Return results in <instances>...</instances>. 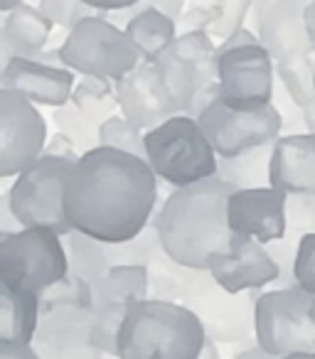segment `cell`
<instances>
[{
	"label": "cell",
	"instance_id": "cell-1",
	"mask_svg": "<svg viewBox=\"0 0 315 359\" xmlns=\"http://www.w3.org/2000/svg\"><path fill=\"white\" fill-rule=\"evenodd\" d=\"M158 180L145 158L99 145L81 155L69 172L67 222L104 244L135 239L158 205Z\"/></svg>",
	"mask_w": 315,
	"mask_h": 359
},
{
	"label": "cell",
	"instance_id": "cell-2",
	"mask_svg": "<svg viewBox=\"0 0 315 359\" xmlns=\"http://www.w3.org/2000/svg\"><path fill=\"white\" fill-rule=\"evenodd\" d=\"M236 187L220 175L195 185L175 187L161 205L153 224L163 251L185 269L205 271L215 254L229 249L232 231L227 205Z\"/></svg>",
	"mask_w": 315,
	"mask_h": 359
},
{
	"label": "cell",
	"instance_id": "cell-3",
	"mask_svg": "<svg viewBox=\"0 0 315 359\" xmlns=\"http://www.w3.org/2000/svg\"><path fill=\"white\" fill-rule=\"evenodd\" d=\"M150 271V298L182 303L202 320L207 337L224 344L251 342L254 334V303L259 290L229 293L210 271L185 269L166 251L155 256Z\"/></svg>",
	"mask_w": 315,
	"mask_h": 359
},
{
	"label": "cell",
	"instance_id": "cell-4",
	"mask_svg": "<svg viewBox=\"0 0 315 359\" xmlns=\"http://www.w3.org/2000/svg\"><path fill=\"white\" fill-rule=\"evenodd\" d=\"M205 342V325L187 305L143 298L126 313L116 359H200Z\"/></svg>",
	"mask_w": 315,
	"mask_h": 359
},
{
	"label": "cell",
	"instance_id": "cell-5",
	"mask_svg": "<svg viewBox=\"0 0 315 359\" xmlns=\"http://www.w3.org/2000/svg\"><path fill=\"white\" fill-rule=\"evenodd\" d=\"M145 160L153 172L173 187L217 177L220 170V155L197 118L187 114H177L145 130Z\"/></svg>",
	"mask_w": 315,
	"mask_h": 359
},
{
	"label": "cell",
	"instance_id": "cell-6",
	"mask_svg": "<svg viewBox=\"0 0 315 359\" xmlns=\"http://www.w3.org/2000/svg\"><path fill=\"white\" fill-rule=\"evenodd\" d=\"M69 276L65 236L47 226H22L0 234V283L42 295Z\"/></svg>",
	"mask_w": 315,
	"mask_h": 359
},
{
	"label": "cell",
	"instance_id": "cell-7",
	"mask_svg": "<svg viewBox=\"0 0 315 359\" xmlns=\"http://www.w3.org/2000/svg\"><path fill=\"white\" fill-rule=\"evenodd\" d=\"M57 50L67 69L81 76H106L111 81L123 79L143 62L128 32L111 22L109 13H94L79 20Z\"/></svg>",
	"mask_w": 315,
	"mask_h": 359
},
{
	"label": "cell",
	"instance_id": "cell-8",
	"mask_svg": "<svg viewBox=\"0 0 315 359\" xmlns=\"http://www.w3.org/2000/svg\"><path fill=\"white\" fill-rule=\"evenodd\" d=\"M276 62L259 35L241 27L217 45L220 96L232 109H259L274 104Z\"/></svg>",
	"mask_w": 315,
	"mask_h": 359
},
{
	"label": "cell",
	"instance_id": "cell-9",
	"mask_svg": "<svg viewBox=\"0 0 315 359\" xmlns=\"http://www.w3.org/2000/svg\"><path fill=\"white\" fill-rule=\"evenodd\" d=\"M256 344L274 357L315 352V293L290 285L256 295Z\"/></svg>",
	"mask_w": 315,
	"mask_h": 359
},
{
	"label": "cell",
	"instance_id": "cell-10",
	"mask_svg": "<svg viewBox=\"0 0 315 359\" xmlns=\"http://www.w3.org/2000/svg\"><path fill=\"white\" fill-rule=\"evenodd\" d=\"M72 168V160L42 153L20 175H15L8 195L22 226H47L62 236L74 231L65 212V187Z\"/></svg>",
	"mask_w": 315,
	"mask_h": 359
},
{
	"label": "cell",
	"instance_id": "cell-11",
	"mask_svg": "<svg viewBox=\"0 0 315 359\" xmlns=\"http://www.w3.org/2000/svg\"><path fill=\"white\" fill-rule=\"evenodd\" d=\"M197 123L220 158H234L261 145H274L286 126L279 106L274 104L259 109H232L220 99L197 116Z\"/></svg>",
	"mask_w": 315,
	"mask_h": 359
},
{
	"label": "cell",
	"instance_id": "cell-12",
	"mask_svg": "<svg viewBox=\"0 0 315 359\" xmlns=\"http://www.w3.org/2000/svg\"><path fill=\"white\" fill-rule=\"evenodd\" d=\"M150 298L148 266H111L109 273L94 285V342L109 357L119 352V330L135 300Z\"/></svg>",
	"mask_w": 315,
	"mask_h": 359
},
{
	"label": "cell",
	"instance_id": "cell-13",
	"mask_svg": "<svg viewBox=\"0 0 315 359\" xmlns=\"http://www.w3.org/2000/svg\"><path fill=\"white\" fill-rule=\"evenodd\" d=\"M47 121L32 101L0 89V177H15L47 148Z\"/></svg>",
	"mask_w": 315,
	"mask_h": 359
},
{
	"label": "cell",
	"instance_id": "cell-14",
	"mask_svg": "<svg viewBox=\"0 0 315 359\" xmlns=\"http://www.w3.org/2000/svg\"><path fill=\"white\" fill-rule=\"evenodd\" d=\"M32 347L40 359H104L94 342V315L81 305H42Z\"/></svg>",
	"mask_w": 315,
	"mask_h": 359
},
{
	"label": "cell",
	"instance_id": "cell-15",
	"mask_svg": "<svg viewBox=\"0 0 315 359\" xmlns=\"http://www.w3.org/2000/svg\"><path fill=\"white\" fill-rule=\"evenodd\" d=\"M313 0H256L254 20L261 45L271 52L276 65L298 62L315 55L305 25V8Z\"/></svg>",
	"mask_w": 315,
	"mask_h": 359
},
{
	"label": "cell",
	"instance_id": "cell-16",
	"mask_svg": "<svg viewBox=\"0 0 315 359\" xmlns=\"http://www.w3.org/2000/svg\"><path fill=\"white\" fill-rule=\"evenodd\" d=\"M207 271L229 293L264 290L281 278V269L266 244L244 234L232 236L229 249L212 256Z\"/></svg>",
	"mask_w": 315,
	"mask_h": 359
},
{
	"label": "cell",
	"instance_id": "cell-17",
	"mask_svg": "<svg viewBox=\"0 0 315 359\" xmlns=\"http://www.w3.org/2000/svg\"><path fill=\"white\" fill-rule=\"evenodd\" d=\"M116 96L121 114L143 130H150L177 116L163 72L155 60H143L133 72L116 81Z\"/></svg>",
	"mask_w": 315,
	"mask_h": 359
},
{
	"label": "cell",
	"instance_id": "cell-18",
	"mask_svg": "<svg viewBox=\"0 0 315 359\" xmlns=\"http://www.w3.org/2000/svg\"><path fill=\"white\" fill-rule=\"evenodd\" d=\"M286 202H288V195L271 185L234 190L229 197V205H227L232 231L251 236L261 244L283 239L288 231Z\"/></svg>",
	"mask_w": 315,
	"mask_h": 359
},
{
	"label": "cell",
	"instance_id": "cell-19",
	"mask_svg": "<svg viewBox=\"0 0 315 359\" xmlns=\"http://www.w3.org/2000/svg\"><path fill=\"white\" fill-rule=\"evenodd\" d=\"M3 89L18 91L25 96L27 101L40 106H65L72 101V91H74L76 76L67 67H55L40 60H15L3 65Z\"/></svg>",
	"mask_w": 315,
	"mask_h": 359
},
{
	"label": "cell",
	"instance_id": "cell-20",
	"mask_svg": "<svg viewBox=\"0 0 315 359\" xmlns=\"http://www.w3.org/2000/svg\"><path fill=\"white\" fill-rule=\"evenodd\" d=\"M271 187L286 195H315V133L281 135L271 153Z\"/></svg>",
	"mask_w": 315,
	"mask_h": 359
},
{
	"label": "cell",
	"instance_id": "cell-21",
	"mask_svg": "<svg viewBox=\"0 0 315 359\" xmlns=\"http://www.w3.org/2000/svg\"><path fill=\"white\" fill-rule=\"evenodd\" d=\"M55 30V22L35 6L20 3L6 13V20L0 27V52L3 65L15 57L37 60L47 50V42Z\"/></svg>",
	"mask_w": 315,
	"mask_h": 359
},
{
	"label": "cell",
	"instance_id": "cell-22",
	"mask_svg": "<svg viewBox=\"0 0 315 359\" xmlns=\"http://www.w3.org/2000/svg\"><path fill=\"white\" fill-rule=\"evenodd\" d=\"M256 0H190L177 18V35L190 30L210 32L212 40L224 42L244 27V20Z\"/></svg>",
	"mask_w": 315,
	"mask_h": 359
},
{
	"label": "cell",
	"instance_id": "cell-23",
	"mask_svg": "<svg viewBox=\"0 0 315 359\" xmlns=\"http://www.w3.org/2000/svg\"><path fill=\"white\" fill-rule=\"evenodd\" d=\"M40 310V295L0 283V344H32Z\"/></svg>",
	"mask_w": 315,
	"mask_h": 359
},
{
	"label": "cell",
	"instance_id": "cell-24",
	"mask_svg": "<svg viewBox=\"0 0 315 359\" xmlns=\"http://www.w3.org/2000/svg\"><path fill=\"white\" fill-rule=\"evenodd\" d=\"M143 60H158L177 37V20L155 6H143L123 27Z\"/></svg>",
	"mask_w": 315,
	"mask_h": 359
},
{
	"label": "cell",
	"instance_id": "cell-25",
	"mask_svg": "<svg viewBox=\"0 0 315 359\" xmlns=\"http://www.w3.org/2000/svg\"><path fill=\"white\" fill-rule=\"evenodd\" d=\"M271 153L274 145H261V148L246 150L234 158H220V175L222 180L232 182L236 190H251V187H269L271 185Z\"/></svg>",
	"mask_w": 315,
	"mask_h": 359
},
{
	"label": "cell",
	"instance_id": "cell-26",
	"mask_svg": "<svg viewBox=\"0 0 315 359\" xmlns=\"http://www.w3.org/2000/svg\"><path fill=\"white\" fill-rule=\"evenodd\" d=\"M65 244L67 254H69V273L81 276L94 288L111 269L106 244L89 234H81V231H69L65 236Z\"/></svg>",
	"mask_w": 315,
	"mask_h": 359
},
{
	"label": "cell",
	"instance_id": "cell-27",
	"mask_svg": "<svg viewBox=\"0 0 315 359\" xmlns=\"http://www.w3.org/2000/svg\"><path fill=\"white\" fill-rule=\"evenodd\" d=\"M72 104L86 114L96 123H104L106 118L119 109V96H116V81L106 76H81L72 91Z\"/></svg>",
	"mask_w": 315,
	"mask_h": 359
},
{
	"label": "cell",
	"instance_id": "cell-28",
	"mask_svg": "<svg viewBox=\"0 0 315 359\" xmlns=\"http://www.w3.org/2000/svg\"><path fill=\"white\" fill-rule=\"evenodd\" d=\"M52 118H55L57 130L65 133L81 155L101 145V123H96L86 114H81L72 101L65 106H57Z\"/></svg>",
	"mask_w": 315,
	"mask_h": 359
},
{
	"label": "cell",
	"instance_id": "cell-29",
	"mask_svg": "<svg viewBox=\"0 0 315 359\" xmlns=\"http://www.w3.org/2000/svg\"><path fill=\"white\" fill-rule=\"evenodd\" d=\"M161 251L163 244L153 222L135 239L123 241V244H106V254H109L111 266H150Z\"/></svg>",
	"mask_w": 315,
	"mask_h": 359
},
{
	"label": "cell",
	"instance_id": "cell-30",
	"mask_svg": "<svg viewBox=\"0 0 315 359\" xmlns=\"http://www.w3.org/2000/svg\"><path fill=\"white\" fill-rule=\"evenodd\" d=\"M101 145L106 148L133 153L138 158H145V133L135 123H130L123 114H114L101 123Z\"/></svg>",
	"mask_w": 315,
	"mask_h": 359
},
{
	"label": "cell",
	"instance_id": "cell-31",
	"mask_svg": "<svg viewBox=\"0 0 315 359\" xmlns=\"http://www.w3.org/2000/svg\"><path fill=\"white\" fill-rule=\"evenodd\" d=\"M91 303H94V288H91L89 280L74 273H69L67 278H62L60 283H55L40 295V305H81V308H91Z\"/></svg>",
	"mask_w": 315,
	"mask_h": 359
},
{
	"label": "cell",
	"instance_id": "cell-32",
	"mask_svg": "<svg viewBox=\"0 0 315 359\" xmlns=\"http://www.w3.org/2000/svg\"><path fill=\"white\" fill-rule=\"evenodd\" d=\"M286 219H288L286 236H290V239L315 234V195H288Z\"/></svg>",
	"mask_w": 315,
	"mask_h": 359
},
{
	"label": "cell",
	"instance_id": "cell-33",
	"mask_svg": "<svg viewBox=\"0 0 315 359\" xmlns=\"http://www.w3.org/2000/svg\"><path fill=\"white\" fill-rule=\"evenodd\" d=\"M37 8L55 22V27H62V30H67V32H69L79 20L99 13V11H94V8L86 6V3H81V0H40V6Z\"/></svg>",
	"mask_w": 315,
	"mask_h": 359
},
{
	"label": "cell",
	"instance_id": "cell-34",
	"mask_svg": "<svg viewBox=\"0 0 315 359\" xmlns=\"http://www.w3.org/2000/svg\"><path fill=\"white\" fill-rule=\"evenodd\" d=\"M298 241L300 239L283 236V239L266 244V249L271 251V256H274L276 264H279V269H281V278L276 280V288H290V285H295V256H298Z\"/></svg>",
	"mask_w": 315,
	"mask_h": 359
},
{
	"label": "cell",
	"instance_id": "cell-35",
	"mask_svg": "<svg viewBox=\"0 0 315 359\" xmlns=\"http://www.w3.org/2000/svg\"><path fill=\"white\" fill-rule=\"evenodd\" d=\"M295 285L315 293V234H303L295 256Z\"/></svg>",
	"mask_w": 315,
	"mask_h": 359
},
{
	"label": "cell",
	"instance_id": "cell-36",
	"mask_svg": "<svg viewBox=\"0 0 315 359\" xmlns=\"http://www.w3.org/2000/svg\"><path fill=\"white\" fill-rule=\"evenodd\" d=\"M45 153L57 155V158H65V160H72V163H76V160L81 158V153L76 150V145L72 143V140L67 138L65 133H60V130H57V133L52 135L50 140H47Z\"/></svg>",
	"mask_w": 315,
	"mask_h": 359
},
{
	"label": "cell",
	"instance_id": "cell-37",
	"mask_svg": "<svg viewBox=\"0 0 315 359\" xmlns=\"http://www.w3.org/2000/svg\"><path fill=\"white\" fill-rule=\"evenodd\" d=\"M0 215H3V222H0V234H13V231H20L22 229L20 219H18L15 212H13L11 195H8V192L0 197Z\"/></svg>",
	"mask_w": 315,
	"mask_h": 359
},
{
	"label": "cell",
	"instance_id": "cell-38",
	"mask_svg": "<svg viewBox=\"0 0 315 359\" xmlns=\"http://www.w3.org/2000/svg\"><path fill=\"white\" fill-rule=\"evenodd\" d=\"M81 3H86V6L99 13H123V11H130V8L140 6L143 0H81Z\"/></svg>",
	"mask_w": 315,
	"mask_h": 359
},
{
	"label": "cell",
	"instance_id": "cell-39",
	"mask_svg": "<svg viewBox=\"0 0 315 359\" xmlns=\"http://www.w3.org/2000/svg\"><path fill=\"white\" fill-rule=\"evenodd\" d=\"M0 359H40L32 344H0Z\"/></svg>",
	"mask_w": 315,
	"mask_h": 359
},
{
	"label": "cell",
	"instance_id": "cell-40",
	"mask_svg": "<svg viewBox=\"0 0 315 359\" xmlns=\"http://www.w3.org/2000/svg\"><path fill=\"white\" fill-rule=\"evenodd\" d=\"M145 6H155V8H161L163 13H168L170 18H180L182 13H185V8H187V3L190 0H143Z\"/></svg>",
	"mask_w": 315,
	"mask_h": 359
},
{
	"label": "cell",
	"instance_id": "cell-41",
	"mask_svg": "<svg viewBox=\"0 0 315 359\" xmlns=\"http://www.w3.org/2000/svg\"><path fill=\"white\" fill-rule=\"evenodd\" d=\"M232 359H279V357H274L271 352H266V349H264V347H259V344H249L246 349L236 352Z\"/></svg>",
	"mask_w": 315,
	"mask_h": 359
},
{
	"label": "cell",
	"instance_id": "cell-42",
	"mask_svg": "<svg viewBox=\"0 0 315 359\" xmlns=\"http://www.w3.org/2000/svg\"><path fill=\"white\" fill-rule=\"evenodd\" d=\"M305 25H308L310 42H313V47H315V0L305 8Z\"/></svg>",
	"mask_w": 315,
	"mask_h": 359
},
{
	"label": "cell",
	"instance_id": "cell-43",
	"mask_svg": "<svg viewBox=\"0 0 315 359\" xmlns=\"http://www.w3.org/2000/svg\"><path fill=\"white\" fill-rule=\"evenodd\" d=\"M200 359H222L220 357V349H217V339L207 337L205 349H202V357Z\"/></svg>",
	"mask_w": 315,
	"mask_h": 359
},
{
	"label": "cell",
	"instance_id": "cell-44",
	"mask_svg": "<svg viewBox=\"0 0 315 359\" xmlns=\"http://www.w3.org/2000/svg\"><path fill=\"white\" fill-rule=\"evenodd\" d=\"M300 116H303V123L310 133H315V104L308 106V109H300Z\"/></svg>",
	"mask_w": 315,
	"mask_h": 359
},
{
	"label": "cell",
	"instance_id": "cell-45",
	"mask_svg": "<svg viewBox=\"0 0 315 359\" xmlns=\"http://www.w3.org/2000/svg\"><path fill=\"white\" fill-rule=\"evenodd\" d=\"M20 3H25V0H0V11L8 13V11H13L15 6H20Z\"/></svg>",
	"mask_w": 315,
	"mask_h": 359
},
{
	"label": "cell",
	"instance_id": "cell-46",
	"mask_svg": "<svg viewBox=\"0 0 315 359\" xmlns=\"http://www.w3.org/2000/svg\"><path fill=\"white\" fill-rule=\"evenodd\" d=\"M279 359H315V352H295V354H286Z\"/></svg>",
	"mask_w": 315,
	"mask_h": 359
}]
</instances>
